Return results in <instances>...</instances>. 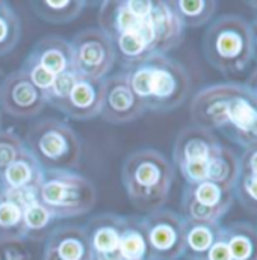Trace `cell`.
<instances>
[{
    "mask_svg": "<svg viewBox=\"0 0 257 260\" xmlns=\"http://www.w3.org/2000/svg\"><path fill=\"white\" fill-rule=\"evenodd\" d=\"M189 111L194 126L216 130L242 148L257 144V99L245 83L204 86L192 97Z\"/></svg>",
    "mask_w": 257,
    "mask_h": 260,
    "instance_id": "obj_1",
    "label": "cell"
},
{
    "mask_svg": "<svg viewBox=\"0 0 257 260\" xmlns=\"http://www.w3.org/2000/svg\"><path fill=\"white\" fill-rule=\"evenodd\" d=\"M128 85L145 111L170 112L182 106L191 91L188 70L162 53H150L121 64Z\"/></svg>",
    "mask_w": 257,
    "mask_h": 260,
    "instance_id": "obj_2",
    "label": "cell"
},
{
    "mask_svg": "<svg viewBox=\"0 0 257 260\" xmlns=\"http://www.w3.org/2000/svg\"><path fill=\"white\" fill-rule=\"evenodd\" d=\"M174 165L157 150L142 148L130 153L121 170L128 201L141 212L164 209L174 182Z\"/></svg>",
    "mask_w": 257,
    "mask_h": 260,
    "instance_id": "obj_3",
    "label": "cell"
},
{
    "mask_svg": "<svg viewBox=\"0 0 257 260\" xmlns=\"http://www.w3.org/2000/svg\"><path fill=\"white\" fill-rule=\"evenodd\" d=\"M204 58L224 76L241 74L254 59L250 21L238 15H221L207 27L203 38Z\"/></svg>",
    "mask_w": 257,
    "mask_h": 260,
    "instance_id": "obj_4",
    "label": "cell"
},
{
    "mask_svg": "<svg viewBox=\"0 0 257 260\" xmlns=\"http://www.w3.org/2000/svg\"><path fill=\"white\" fill-rule=\"evenodd\" d=\"M24 144L44 170L74 171L80 164V141L61 120H40L29 129Z\"/></svg>",
    "mask_w": 257,
    "mask_h": 260,
    "instance_id": "obj_5",
    "label": "cell"
},
{
    "mask_svg": "<svg viewBox=\"0 0 257 260\" xmlns=\"http://www.w3.org/2000/svg\"><path fill=\"white\" fill-rule=\"evenodd\" d=\"M38 198L56 219H65L92 210L97 191L89 179L74 171L44 170Z\"/></svg>",
    "mask_w": 257,
    "mask_h": 260,
    "instance_id": "obj_6",
    "label": "cell"
},
{
    "mask_svg": "<svg viewBox=\"0 0 257 260\" xmlns=\"http://www.w3.org/2000/svg\"><path fill=\"white\" fill-rule=\"evenodd\" d=\"M148 259L179 260L185 256V218L170 209H159L142 216Z\"/></svg>",
    "mask_w": 257,
    "mask_h": 260,
    "instance_id": "obj_7",
    "label": "cell"
},
{
    "mask_svg": "<svg viewBox=\"0 0 257 260\" xmlns=\"http://www.w3.org/2000/svg\"><path fill=\"white\" fill-rule=\"evenodd\" d=\"M74 70L80 77L105 79L117 62V50L111 38L99 27L77 32L70 41Z\"/></svg>",
    "mask_w": 257,
    "mask_h": 260,
    "instance_id": "obj_8",
    "label": "cell"
},
{
    "mask_svg": "<svg viewBox=\"0 0 257 260\" xmlns=\"http://www.w3.org/2000/svg\"><path fill=\"white\" fill-rule=\"evenodd\" d=\"M150 11L151 2H103L99 9V29L106 34L111 41H114L118 35L136 32L145 38L153 52L154 34L150 23Z\"/></svg>",
    "mask_w": 257,
    "mask_h": 260,
    "instance_id": "obj_9",
    "label": "cell"
},
{
    "mask_svg": "<svg viewBox=\"0 0 257 260\" xmlns=\"http://www.w3.org/2000/svg\"><path fill=\"white\" fill-rule=\"evenodd\" d=\"M235 201L233 188L213 182L185 185L182 194V216L194 222H221Z\"/></svg>",
    "mask_w": 257,
    "mask_h": 260,
    "instance_id": "obj_10",
    "label": "cell"
},
{
    "mask_svg": "<svg viewBox=\"0 0 257 260\" xmlns=\"http://www.w3.org/2000/svg\"><path fill=\"white\" fill-rule=\"evenodd\" d=\"M2 111L15 118L37 117L46 106L43 92L20 68L9 73L0 83Z\"/></svg>",
    "mask_w": 257,
    "mask_h": 260,
    "instance_id": "obj_11",
    "label": "cell"
},
{
    "mask_svg": "<svg viewBox=\"0 0 257 260\" xmlns=\"http://www.w3.org/2000/svg\"><path fill=\"white\" fill-rule=\"evenodd\" d=\"M144 105L133 94L124 73L105 79V99L100 117L111 124H128L145 114Z\"/></svg>",
    "mask_w": 257,
    "mask_h": 260,
    "instance_id": "obj_12",
    "label": "cell"
},
{
    "mask_svg": "<svg viewBox=\"0 0 257 260\" xmlns=\"http://www.w3.org/2000/svg\"><path fill=\"white\" fill-rule=\"evenodd\" d=\"M126 216L117 213H100L88 221L85 227L94 260L120 259V242Z\"/></svg>",
    "mask_w": 257,
    "mask_h": 260,
    "instance_id": "obj_13",
    "label": "cell"
},
{
    "mask_svg": "<svg viewBox=\"0 0 257 260\" xmlns=\"http://www.w3.org/2000/svg\"><path fill=\"white\" fill-rule=\"evenodd\" d=\"M222 144L218 141L213 132L198 126H188L179 132L174 148L173 162L174 167L188 164H207L209 159L219 150Z\"/></svg>",
    "mask_w": 257,
    "mask_h": 260,
    "instance_id": "obj_14",
    "label": "cell"
},
{
    "mask_svg": "<svg viewBox=\"0 0 257 260\" xmlns=\"http://www.w3.org/2000/svg\"><path fill=\"white\" fill-rule=\"evenodd\" d=\"M43 260H94L86 230L82 225H61L46 239Z\"/></svg>",
    "mask_w": 257,
    "mask_h": 260,
    "instance_id": "obj_15",
    "label": "cell"
},
{
    "mask_svg": "<svg viewBox=\"0 0 257 260\" xmlns=\"http://www.w3.org/2000/svg\"><path fill=\"white\" fill-rule=\"evenodd\" d=\"M150 23L154 34V53L167 55L183 41L185 26L179 18L173 2H151Z\"/></svg>",
    "mask_w": 257,
    "mask_h": 260,
    "instance_id": "obj_16",
    "label": "cell"
},
{
    "mask_svg": "<svg viewBox=\"0 0 257 260\" xmlns=\"http://www.w3.org/2000/svg\"><path fill=\"white\" fill-rule=\"evenodd\" d=\"M105 99V79L80 77L65 103L62 114L71 120L85 121L92 120L102 114Z\"/></svg>",
    "mask_w": 257,
    "mask_h": 260,
    "instance_id": "obj_17",
    "label": "cell"
},
{
    "mask_svg": "<svg viewBox=\"0 0 257 260\" xmlns=\"http://www.w3.org/2000/svg\"><path fill=\"white\" fill-rule=\"evenodd\" d=\"M44 177V168L26 148L18 159L0 173V189L12 192H38Z\"/></svg>",
    "mask_w": 257,
    "mask_h": 260,
    "instance_id": "obj_18",
    "label": "cell"
},
{
    "mask_svg": "<svg viewBox=\"0 0 257 260\" xmlns=\"http://www.w3.org/2000/svg\"><path fill=\"white\" fill-rule=\"evenodd\" d=\"M38 192H12L0 189V241L24 239V204Z\"/></svg>",
    "mask_w": 257,
    "mask_h": 260,
    "instance_id": "obj_19",
    "label": "cell"
},
{
    "mask_svg": "<svg viewBox=\"0 0 257 260\" xmlns=\"http://www.w3.org/2000/svg\"><path fill=\"white\" fill-rule=\"evenodd\" d=\"M27 61L43 67L50 74L58 76L65 71H76L70 41L52 35L38 41L26 58Z\"/></svg>",
    "mask_w": 257,
    "mask_h": 260,
    "instance_id": "obj_20",
    "label": "cell"
},
{
    "mask_svg": "<svg viewBox=\"0 0 257 260\" xmlns=\"http://www.w3.org/2000/svg\"><path fill=\"white\" fill-rule=\"evenodd\" d=\"M186 221V219H185ZM222 232L221 222H194L185 224V256L189 260H206L207 253Z\"/></svg>",
    "mask_w": 257,
    "mask_h": 260,
    "instance_id": "obj_21",
    "label": "cell"
},
{
    "mask_svg": "<svg viewBox=\"0 0 257 260\" xmlns=\"http://www.w3.org/2000/svg\"><path fill=\"white\" fill-rule=\"evenodd\" d=\"M222 239L233 260H257V227L245 222L222 225Z\"/></svg>",
    "mask_w": 257,
    "mask_h": 260,
    "instance_id": "obj_22",
    "label": "cell"
},
{
    "mask_svg": "<svg viewBox=\"0 0 257 260\" xmlns=\"http://www.w3.org/2000/svg\"><path fill=\"white\" fill-rule=\"evenodd\" d=\"M239 176H241L239 156L233 150L221 145L219 150L207 162L206 180L229 188H235Z\"/></svg>",
    "mask_w": 257,
    "mask_h": 260,
    "instance_id": "obj_23",
    "label": "cell"
},
{
    "mask_svg": "<svg viewBox=\"0 0 257 260\" xmlns=\"http://www.w3.org/2000/svg\"><path fill=\"white\" fill-rule=\"evenodd\" d=\"M58 221L47 206L41 203L38 197L24 204V239L34 242H43L52 233V227Z\"/></svg>",
    "mask_w": 257,
    "mask_h": 260,
    "instance_id": "obj_24",
    "label": "cell"
},
{
    "mask_svg": "<svg viewBox=\"0 0 257 260\" xmlns=\"http://www.w3.org/2000/svg\"><path fill=\"white\" fill-rule=\"evenodd\" d=\"M120 259H148V247H147L142 216H126L124 230L120 242Z\"/></svg>",
    "mask_w": 257,
    "mask_h": 260,
    "instance_id": "obj_25",
    "label": "cell"
},
{
    "mask_svg": "<svg viewBox=\"0 0 257 260\" xmlns=\"http://www.w3.org/2000/svg\"><path fill=\"white\" fill-rule=\"evenodd\" d=\"M34 12L44 21L61 24L76 20L85 9L83 0H43L30 3Z\"/></svg>",
    "mask_w": 257,
    "mask_h": 260,
    "instance_id": "obj_26",
    "label": "cell"
},
{
    "mask_svg": "<svg viewBox=\"0 0 257 260\" xmlns=\"http://www.w3.org/2000/svg\"><path fill=\"white\" fill-rule=\"evenodd\" d=\"M173 6L186 29L207 24L213 18L218 5L210 0H176Z\"/></svg>",
    "mask_w": 257,
    "mask_h": 260,
    "instance_id": "obj_27",
    "label": "cell"
},
{
    "mask_svg": "<svg viewBox=\"0 0 257 260\" xmlns=\"http://www.w3.org/2000/svg\"><path fill=\"white\" fill-rule=\"evenodd\" d=\"M21 37V23L9 3L0 14V56L11 53Z\"/></svg>",
    "mask_w": 257,
    "mask_h": 260,
    "instance_id": "obj_28",
    "label": "cell"
},
{
    "mask_svg": "<svg viewBox=\"0 0 257 260\" xmlns=\"http://www.w3.org/2000/svg\"><path fill=\"white\" fill-rule=\"evenodd\" d=\"M77 79H79V74L76 71H65L62 74L55 76L50 88L43 92L46 105H50L52 108L62 112L65 103H67Z\"/></svg>",
    "mask_w": 257,
    "mask_h": 260,
    "instance_id": "obj_29",
    "label": "cell"
},
{
    "mask_svg": "<svg viewBox=\"0 0 257 260\" xmlns=\"http://www.w3.org/2000/svg\"><path fill=\"white\" fill-rule=\"evenodd\" d=\"M26 150L24 141L12 129H0V173Z\"/></svg>",
    "mask_w": 257,
    "mask_h": 260,
    "instance_id": "obj_30",
    "label": "cell"
},
{
    "mask_svg": "<svg viewBox=\"0 0 257 260\" xmlns=\"http://www.w3.org/2000/svg\"><path fill=\"white\" fill-rule=\"evenodd\" d=\"M233 191L242 207L257 215V176L241 174Z\"/></svg>",
    "mask_w": 257,
    "mask_h": 260,
    "instance_id": "obj_31",
    "label": "cell"
},
{
    "mask_svg": "<svg viewBox=\"0 0 257 260\" xmlns=\"http://www.w3.org/2000/svg\"><path fill=\"white\" fill-rule=\"evenodd\" d=\"M0 260H34L26 241H0Z\"/></svg>",
    "mask_w": 257,
    "mask_h": 260,
    "instance_id": "obj_32",
    "label": "cell"
},
{
    "mask_svg": "<svg viewBox=\"0 0 257 260\" xmlns=\"http://www.w3.org/2000/svg\"><path fill=\"white\" fill-rule=\"evenodd\" d=\"M21 70L26 73V76L29 77V80H30L41 92L47 91V89L50 88L53 79H55V76L50 74L47 70H44L43 67L34 64V62H30V61H27V59H24V64L21 67Z\"/></svg>",
    "mask_w": 257,
    "mask_h": 260,
    "instance_id": "obj_33",
    "label": "cell"
},
{
    "mask_svg": "<svg viewBox=\"0 0 257 260\" xmlns=\"http://www.w3.org/2000/svg\"><path fill=\"white\" fill-rule=\"evenodd\" d=\"M241 174L257 176V144L244 148V153L239 156Z\"/></svg>",
    "mask_w": 257,
    "mask_h": 260,
    "instance_id": "obj_34",
    "label": "cell"
},
{
    "mask_svg": "<svg viewBox=\"0 0 257 260\" xmlns=\"http://www.w3.org/2000/svg\"><path fill=\"white\" fill-rule=\"evenodd\" d=\"M222 233V232H221ZM206 260H233L232 254L229 251L227 244L222 239V235H219V238L216 239V242L213 244V247L210 248V251L207 253Z\"/></svg>",
    "mask_w": 257,
    "mask_h": 260,
    "instance_id": "obj_35",
    "label": "cell"
},
{
    "mask_svg": "<svg viewBox=\"0 0 257 260\" xmlns=\"http://www.w3.org/2000/svg\"><path fill=\"white\" fill-rule=\"evenodd\" d=\"M245 86L253 92V95L257 99V67L250 73V76H248V79H247V83H245Z\"/></svg>",
    "mask_w": 257,
    "mask_h": 260,
    "instance_id": "obj_36",
    "label": "cell"
},
{
    "mask_svg": "<svg viewBox=\"0 0 257 260\" xmlns=\"http://www.w3.org/2000/svg\"><path fill=\"white\" fill-rule=\"evenodd\" d=\"M251 26V34H253V46H254V58L257 59V15L256 18L250 23Z\"/></svg>",
    "mask_w": 257,
    "mask_h": 260,
    "instance_id": "obj_37",
    "label": "cell"
},
{
    "mask_svg": "<svg viewBox=\"0 0 257 260\" xmlns=\"http://www.w3.org/2000/svg\"><path fill=\"white\" fill-rule=\"evenodd\" d=\"M248 6H250L253 11H256L257 12V2H248Z\"/></svg>",
    "mask_w": 257,
    "mask_h": 260,
    "instance_id": "obj_38",
    "label": "cell"
},
{
    "mask_svg": "<svg viewBox=\"0 0 257 260\" xmlns=\"http://www.w3.org/2000/svg\"><path fill=\"white\" fill-rule=\"evenodd\" d=\"M117 260H123V259H117Z\"/></svg>",
    "mask_w": 257,
    "mask_h": 260,
    "instance_id": "obj_39",
    "label": "cell"
}]
</instances>
